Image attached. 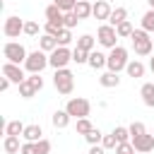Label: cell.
<instances>
[{"label":"cell","mask_w":154,"mask_h":154,"mask_svg":"<svg viewBox=\"0 0 154 154\" xmlns=\"http://www.w3.org/2000/svg\"><path fill=\"white\" fill-rule=\"evenodd\" d=\"M130 41H132V48H135V53H137L140 58L152 55V51H154V41H152V36H149V31H144V29L140 26V29L132 31Z\"/></svg>","instance_id":"cell-1"},{"label":"cell","mask_w":154,"mask_h":154,"mask_svg":"<svg viewBox=\"0 0 154 154\" xmlns=\"http://www.w3.org/2000/svg\"><path fill=\"white\" fill-rule=\"evenodd\" d=\"M53 87L58 89V94H72V89H75V75H72V70H67V67H60V70H55V75H53Z\"/></svg>","instance_id":"cell-2"},{"label":"cell","mask_w":154,"mask_h":154,"mask_svg":"<svg viewBox=\"0 0 154 154\" xmlns=\"http://www.w3.org/2000/svg\"><path fill=\"white\" fill-rule=\"evenodd\" d=\"M128 63H130V58H128V48H123V46L111 48V53H108V63H106V67H108L111 72H120V70H125Z\"/></svg>","instance_id":"cell-3"},{"label":"cell","mask_w":154,"mask_h":154,"mask_svg":"<svg viewBox=\"0 0 154 154\" xmlns=\"http://www.w3.org/2000/svg\"><path fill=\"white\" fill-rule=\"evenodd\" d=\"M65 111H67L72 118H89V113H91V103H89L84 96H72V99L65 103Z\"/></svg>","instance_id":"cell-4"},{"label":"cell","mask_w":154,"mask_h":154,"mask_svg":"<svg viewBox=\"0 0 154 154\" xmlns=\"http://www.w3.org/2000/svg\"><path fill=\"white\" fill-rule=\"evenodd\" d=\"M2 55H5V60H10V63H24L26 60V48L19 43V41H7L5 46H2Z\"/></svg>","instance_id":"cell-5"},{"label":"cell","mask_w":154,"mask_h":154,"mask_svg":"<svg viewBox=\"0 0 154 154\" xmlns=\"http://www.w3.org/2000/svg\"><path fill=\"white\" fill-rule=\"evenodd\" d=\"M72 63V51L67 46H58L53 53H48V65L53 70H60V67H67Z\"/></svg>","instance_id":"cell-6"},{"label":"cell","mask_w":154,"mask_h":154,"mask_svg":"<svg viewBox=\"0 0 154 154\" xmlns=\"http://www.w3.org/2000/svg\"><path fill=\"white\" fill-rule=\"evenodd\" d=\"M118 31H116V26H111V24H101L99 26V31H96V41L103 46V48H116L118 46Z\"/></svg>","instance_id":"cell-7"},{"label":"cell","mask_w":154,"mask_h":154,"mask_svg":"<svg viewBox=\"0 0 154 154\" xmlns=\"http://www.w3.org/2000/svg\"><path fill=\"white\" fill-rule=\"evenodd\" d=\"M43 67H48V55H46V51H34V53H29L26 55V60H24V70L31 75V72H41Z\"/></svg>","instance_id":"cell-8"},{"label":"cell","mask_w":154,"mask_h":154,"mask_svg":"<svg viewBox=\"0 0 154 154\" xmlns=\"http://www.w3.org/2000/svg\"><path fill=\"white\" fill-rule=\"evenodd\" d=\"M2 34H5L7 38H17L19 34H24V22H22L17 14H10V17L5 19V24H2Z\"/></svg>","instance_id":"cell-9"},{"label":"cell","mask_w":154,"mask_h":154,"mask_svg":"<svg viewBox=\"0 0 154 154\" xmlns=\"http://www.w3.org/2000/svg\"><path fill=\"white\" fill-rule=\"evenodd\" d=\"M2 75L12 82V84H22L24 79H26V75H24V70L17 65V63H10V60H5L2 63Z\"/></svg>","instance_id":"cell-10"},{"label":"cell","mask_w":154,"mask_h":154,"mask_svg":"<svg viewBox=\"0 0 154 154\" xmlns=\"http://www.w3.org/2000/svg\"><path fill=\"white\" fill-rule=\"evenodd\" d=\"M130 142H132V147H135L140 154H147V152L154 149V135H149V132H144V135H140V137H132Z\"/></svg>","instance_id":"cell-11"},{"label":"cell","mask_w":154,"mask_h":154,"mask_svg":"<svg viewBox=\"0 0 154 154\" xmlns=\"http://www.w3.org/2000/svg\"><path fill=\"white\" fill-rule=\"evenodd\" d=\"M111 2L108 0H96L94 2V10H91V17H96V19H108L111 17Z\"/></svg>","instance_id":"cell-12"},{"label":"cell","mask_w":154,"mask_h":154,"mask_svg":"<svg viewBox=\"0 0 154 154\" xmlns=\"http://www.w3.org/2000/svg\"><path fill=\"white\" fill-rule=\"evenodd\" d=\"M70 118H72V116L63 108V111H55V113L51 116V123H53V128H55V130H63V128H67V125H70Z\"/></svg>","instance_id":"cell-13"},{"label":"cell","mask_w":154,"mask_h":154,"mask_svg":"<svg viewBox=\"0 0 154 154\" xmlns=\"http://www.w3.org/2000/svg\"><path fill=\"white\" fill-rule=\"evenodd\" d=\"M46 19H48V22H53V24H60V26H65V24H63V19H65V12H63L58 5H48V7H46Z\"/></svg>","instance_id":"cell-14"},{"label":"cell","mask_w":154,"mask_h":154,"mask_svg":"<svg viewBox=\"0 0 154 154\" xmlns=\"http://www.w3.org/2000/svg\"><path fill=\"white\" fill-rule=\"evenodd\" d=\"M106 63H108V55H103L101 51H91L89 53V67H94V70H103L106 67Z\"/></svg>","instance_id":"cell-15"},{"label":"cell","mask_w":154,"mask_h":154,"mask_svg":"<svg viewBox=\"0 0 154 154\" xmlns=\"http://www.w3.org/2000/svg\"><path fill=\"white\" fill-rule=\"evenodd\" d=\"M91 10H94V2H89V0H77V5H75V14L79 17V19H87V17H91Z\"/></svg>","instance_id":"cell-16"},{"label":"cell","mask_w":154,"mask_h":154,"mask_svg":"<svg viewBox=\"0 0 154 154\" xmlns=\"http://www.w3.org/2000/svg\"><path fill=\"white\" fill-rule=\"evenodd\" d=\"M99 84H101V87H106V89H113V87H118V84H120V77H118V72L106 70V72L99 77Z\"/></svg>","instance_id":"cell-17"},{"label":"cell","mask_w":154,"mask_h":154,"mask_svg":"<svg viewBox=\"0 0 154 154\" xmlns=\"http://www.w3.org/2000/svg\"><path fill=\"white\" fill-rule=\"evenodd\" d=\"M41 135H43V130H41V125H36V123L26 125V128H24V132H22V137H24L26 142H38V140H41Z\"/></svg>","instance_id":"cell-18"},{"label":"cell","mask_w":154,"mask_h":154,"mask_svg":"<svg viewBox=\"0 0 154 154\" xmlns=\"http://www.w3.org/2000/svg\"><path fill=\"white\" fill-rule=\"evenodd\" d=\"M2 149H5V154H17V152L22 149L19 137H17V135H5V140H2Z\"/></svg>","instance_id":"cell-19"},{"label":"cell","mask_w":154,"mask_h":154,"mask_svg":"<svg viewBox=\"0 0 154 154\" xmlns=\"http://www.w3.org/2000/svg\"><path fill=\"white\" fill-rule=\"evenodd\" d=\"M38 48L46 51V53H53V51L58 48V38L51 36V34H41V38H38Z\"/></svg>","instance_id":"cell-20"},{"label":"cell","mask_w":154,"mask_h":154,"mask_svg":"<svg viewBox=\"0 0 154 154\" xmlns=\"http://www.w3.org/2000/svg\"><path fill=\"white\" fill-rule=\"evenodd\" d=\"M125 72H128L132 79H140V77H144V63H140V60H130L128 67H125Z\"/></svg>","instance_id":"cell-21"},{"label":"cell","mask_w":154,"mask_h":154,"mask_svg":"<svg viewBox=\"0 0 154 154\" xmlns=\"http://www.w3.org/2000/svg\"><path fill=\"white\" fill-rule=\"evenodd\" d=\"M140 96H142V101H144V106H149V108H154V84H152V82H147V84H142V89H140Z\"/></svg>","instance_id":"cell-22"},{"label":"cell","mask_w":154,"mask_h":154,"mask_svg":"<svg viewBox=\"0 0 154 154\" xmlns=\"http://www.w3.org/2000/svg\"><path fill=\"white\" fill-rule=\"evenodd\" d=\"M94 46H96V38H94L91 34H82V36L77 38V48H82V51H87V53H91Z\"/></svg>","instance_id":"cell-23"},{"label":"cell","mask_w":154,"mask_h":154,"mask_svg":"<svg viewBox=\"0 0 154 154\" xmlns=\"http://www.w3.org/2000/svg\"><path fill=\"white\" fill-rule=\"evenodd\" d=\"M128 19V10L125 7H116L113 12H111V17H108V24L111 26H118L120 22H125Z\"/></svg>","instance_id":"cell-24"},{"label":"cell","mask_w":154,"mask_h":154,"mask_svg":"<svg viewBox=\"0 0 154 154\" xmlns=\"http://www.w3.org/2000/svg\"><path fill=\"white\" fill-rule=\"evenodd\" d=\"M116 31H118V36H120V38H130V36H132V31H135V26H132V22H130V19H125V22H120V24L116 26Z\"/></svg>","instance_id":"cell-25"},{"label":"cell","mask_w":154,"mask_h":154,"mask_svg":"<svg viewBox=\"0 0 154 154\" xmlns=\"http://www.w3.org/2000/svg\"><path fill=\"white\" fill-rule=\"evenodd\" d=\"M24 128H26V125H24L22 120H10V123L5 125V135H17V137H19V135L24 132Z\"/></svg>","instance_id":"cell-26"},{"label":"cell","mask_w":154,"mask_h":154,"mask_svg":"<svg viewBox=\"0 0 154 154\" xmlns=\"http://www.w3.org/2000/svg\"><path fill=\"white\" fill-rule=\"evenodd\" d=\"M142 29L149 31V34H154V10H152V7L142 14Z\"/></svg>","instance_id":"cell-27"},{"label":"cell","mask_w":154,"mask_h":154,"mask_svg":"<svg viewBox=\"0 0 154 154\" xmlns=\"http://www.w3.org/2000/svg\"><path fill=\"white\" fill-rule=\"evenodd\" d=\"M84 140L89 142V147H91V144H101V140H103V132H101L99 128H91V130L84 135Z\"/></svg>","instance_id":"cell-28"},{"label":"cell","mask_w":154,"mask_h":154,"mask_svg":"<svg viewBox=\"0 0 154 154\" xmlns=\"http://www.w3.org/2000/svg\"><path fill=\"white\" fill-rule=\"evenodd\" d=\"M17 87H19V96H22V99H34V96H36V89H34L26 79H24L22 84H17Z\"/></svg>","instance_id":"cell-29"},{"label":"cell","mask_w":154,"mask_h":154,"mask_svg":"<svg viewBox=\"0 0 154 154\" xmlns=\"http://www.w3.org/2000/svg\"><path fill=\"white\" fill-rule=\"evenodd\" d=\"M113 135H116V140H118V144H120V142H130V140H132V135H130V130H128V128H123V125H118V128H113Z\"/></svg>","instance_id":"cell-30"},{"label":"cell","mask_w":154,"mask_h":154,"mask_svg":"<svg viewBox=\"0 0 154 154\" xmlns=\"http://www.w3.org/2000/svg\"><path fill=\"white\" fill-rule=\"evenodd\" d=\"M55 38H58V46H70V41H72V29L63 26V29H60V34H58Z\"/></svg>","instance_id":"cell-31"},{"label":"cell","mask_w":154,"mask_h":154,"mask_svg":"<svg viewBox=\"0 0 154 154\" xmlns=\"http://www.w3.org/2000/svg\"><path fill=\"white\" fill-rule=\"evenodd\" d=\"M72 63H77V65H84V63H89V53L75 46V51H72Z\"/></svg>","instance_id":"cell-32"},{"label":"cell","mask_w":154,"mask_h":154,"mask_svg":"<svg viewBox=\"0 0 154 154\" xmlns=\"http://www.w3.org/2000/svg\"><path fill=\"white\" fill-rule=\"evenodd\" d=\"M26 82H29L36 91H41V89H43V77H41V72H31V75L26 77Z\"/></svg>","instance_id":"cell-33"},{"label":"cell","mask_w":154,"mask_h":154,"mask_svg":"<svg viewBox=\"0 0 154 154\" xmlns=\"http://www.w3.org/2000/svg\"><path fill=\"white\" fill-rule=\"evenodd\" d=\"M38 22H34V19H29V22H24V34L26 36H38Z\"/></svg>","instance_id":"cell-34"},{"label":"cell","mask_w":154,"mask_h":154,"mask_svg":"<svg viewBox=\"0 0 154 154\" xmlns=\"http://www.w3.org/2000/svg\"><path fill=\"white\" fill-rule=\"evenodd\" d=\"M75 128H77V132H79V135H87L94 125L89 123V118H77V125H75Z\"/></svg>","instance_id":"cell-35"},{"label":"cell","mask_w":154,"mask_h":154,"mask_svg":"<svg viewBox=\"0 0 154 154\" xmlns=\"http://www.w3.org/2000/svg\"><path fill=\"white\" fill-rule=\"evenodd\" d=\"M128 130H130V135H132V137H140V135H144V132H147L144 123H140V120H135V123H132Z\"/></svg>","instance_id":"cell-36"},{"label":"cell","mask_w":154,"mask_h":154,"mask_svg":"<svg viewBox=\"0 0 154 154\" xmlns=\"http://www.w3.org/2000/svg\"><path fill=\"white\" fill-rule=\"evenodd\" d=\"M53 5H58L63 12H72L75 5H77V0H53Z\"/></svg>","instance_id":"cell-37"},{"label":"cell","mask_w":154,"mask_h":154,"mask_svg":"<svg viewBox=\"0 0 154 154\" xmlns=\"http://www.w3.org/2000/svg\"><path fill=\"white\" fill-rule=\"evenodd\" d=\"M77 22H82L75 12H65V19H63V24L67 26V29H72V26H77Z\"/></svg>","instance_id":"cell-38"},{"label":"cell","mask_w":154,"mask_h":154,"mask_svg":"<svg viewBox=\"0 0 154 154\" xmlns=\"http://www.w3.org/2000/svg\"><path fill=\"white\" fill-rule=\"evenodd\" d=\"M101 144H103V149H116V147H118V140H116V135L111 132V135H103Z\"/></svg>","instance_id":"cell-39"},{"label":"cell","mask_w":154,"mask_h":154,"mask_svg":"<svg viewBox=\"0 0 154 154\" xmlns=\"http://www.w3.org/2000/svg\"><path fill=\"white\" fill-rule=\"evenodd\" d=\"M137 149L132 147V142H120L118 147H116V154H135Z\"/></svg>","instance_id":"cell-40"},{"label":"cell","mask_w":154,"mask_h":154,"mask_svg":"<svg viewBox=\"0 0 154 154\" xmlns=\"http://www.w3.org/2000/svg\"><path fill=\"white\" fill-rule=\"evenodd\" d=\"M36 154H51V142L41 137V140L36 142Z\"/></svg>","instance_id":"cell-41"},{"label":"cell","mask_w":154,"mask_h":154,"mask_svg":"<svg viewBox=\"0 0 154 154\" xmlns=\"http://www.w3.org/2000/svg\"><path fill=\"white\" fill-rule=\"evenodd\" d=\"M60 24H53V22H46V26H43V34H51V36H58L60 34Z\"/></svg>","instance_id":"cell-42"},{"label":"cell","mask_w":154,"mask_h":154,"mask_svg":"<svg viewBox=\"0 0 154 154\" xmlns=\"http://www.w3.org/2000/svg\"><path fill=\"white\" fill-rule=\"evenodd\" d=\"M19 154H36V142H26V140H24Z\"/></svg>","instance_id":"cell-43"},{"label":"cell","mask_w":154,"mask_h":154,"mask_svg":"<svg viewBox=\"0 0 154 154\" xmlns=\"http://www.w3.org/2000/svg\"><path fill=\"white\" fill-rule=\"evenodd\" d=\"M89 154H106V149H103V144H91Z\"/></svg>","instance_id":"cell-44"},{"label":"cell","mask_w":154,"mask_h":154,"mask_svg":"<svg viewBox=\"0 0 154 154\" xmlns=\"http://www.w3.org/2000/svg\"><path fill=\"white\" fill-rule=\"evenodd\" d=\"M10 84H12V82L2 75V77H0V91H7V89H10Z\"/></svg>","instance_id":"cell-45"},{"label":"cell","mask_w":154,"mask_h":154,"mask_svg":"<svg viewBox=\"0 0 154 154\" xmlns=\"http://www.w3.org/2000/svg\"><path fill=\"white\" fill-rule=\"evenodd\" d=\"M149 70H152V72H154V55H152V58H149Z\"/></svg>","instance_id":"cell-46"},{"label":"cell","mask_w":154,"mask_h":154,"mask_svg":"<svg viewBox=\"0 0 154 154\" xmlns=\"http://www.w3.org/2000/svg\"><path fill=\"white\" fill-rule=\"evenodd\" d=\"M147 2H149V7H152V10H154V0H147Z\"/></svg>","instance_id":"cell-47"},{"label":"cell","mask_w":154,"mask_h":154,"mask_svg":"<svg viewBox=\"0 0 154 154\" xmlns=\"http://www.w3.org/2000/svg\"><path fill=\"white\" fill-rule=\"evenodd\" d=\"M135 154H140V152H135Z\"/></svg>","instance_id":"cell-48"},{"label":"cell","mask_w":154,"mask_h":154,"mask_svg":"<svg viewBox=\"0 0 154 154\" xmlns=\"http://www.w3.org/2000/svg\"><path fill=\"white\" fill-rule=\"evenodd\" d=\"M152 41H154V36H152Z\"/></svg>","instance_id":"cell-49"},{"label":"cell","mask_w":154,"mask_h":154,"mask_svg":"<svg viewBox=\"0 0 154 154\" xmlns=\"http://www.w3.org/2000/svg\"><path fill=\"white\" fill-rule=\"evenodd\" d=\"M152 135H154V132H152Z\"/></svg>","instance_id":"cell-50"},{"label":"cell","mask_w":154,"mask_h":154,"mask_svg":"<svg viewBox=\"0 0 154 154\" xmlns=\"http://www.w3.org/2000/svg\"><path fill=\"white\" fill-rule=\"evenodd\" d=\"M108 2H111V0H108Z\"/></svg>","instance_id":"cell-51"}]
</instances>
